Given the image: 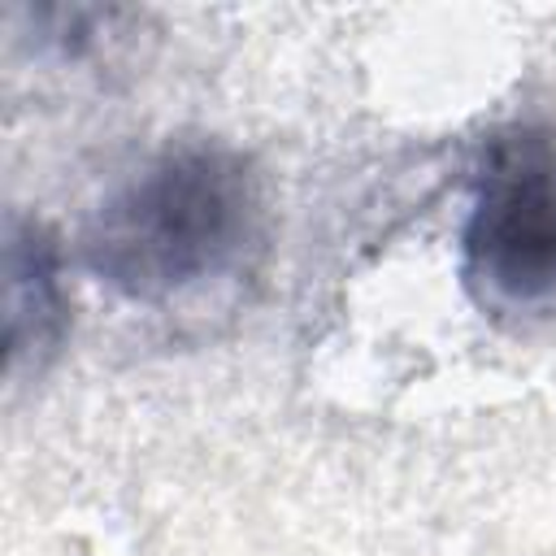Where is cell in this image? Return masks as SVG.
Returning <instances> with one entry per match:
<instances>
[{"label": "cell", "instance_id": "cell-1", "mask_svg": "<svg viewBox=\"0 0 556 556\" xmlns=\"http://www.w3.org/2000/svg\"><path fill=\"white\" fill-rule=\"evenodd\" d=\"M261 230L252 161L217 139H178L126 174L83 222L96 282L135 304H169L226 278Z\"/></svg>", "mask_w": 556, "mask_h": 556}, {"label": "cell", "instance_id": "cell-2", "mask_svg": "<svg viewBox=\"0 0 556 556\" xmlns=\"http://www.w3.org/2000/svg\"><path fill=\"white\" fill-rule=\"evenodd\" d=\"M460 278L491 308L556 300V130L543 122L495 126L478 143Z\"/></svg>", "mask_w": 556, "mask_h": 556}, {"label": "cell", "instance_id": "cell-3", "mask_svg": "<svg viewBox=\"0 0 556 556\" xmlns=\"http://www.w3.org/2000/svg\"><path fill=\"white\" fill-rule=\"evenodd\" d=\"M70 313L61 287V252L56 239L30 222L9 217L4 235V356L9 378L43 374L48 361L61 352Z\"/></svg>", "mask_w": 556, "mask_h": 556}]
</instances>
